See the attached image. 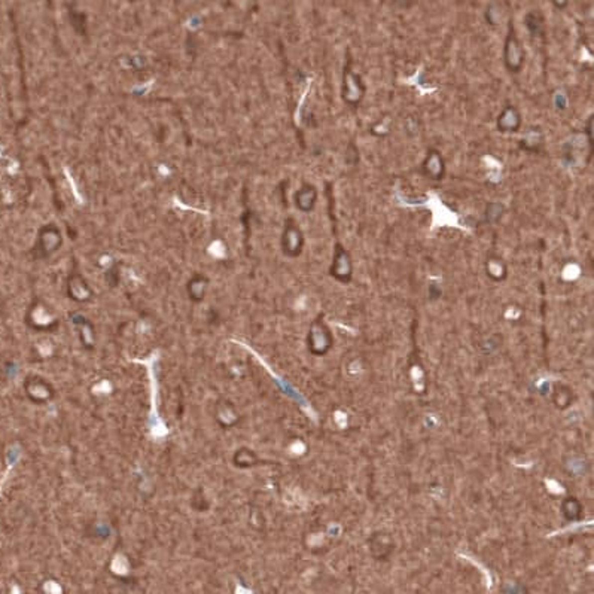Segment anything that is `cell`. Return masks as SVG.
<instances>
[{
	"label": "cell",
	"mask_w": 594,
	"mask_h": 594,
	"mask_svg": "<svg viewBox=\"0 0 594 594\" xmlns=\"http://www.w3.org/2000/svg\"><path fill=\"white\" fill-rule=\"evenodd\" d=\"M511 111H512V108H508V109L502 114V117L499 118V130H502V131H514V130L518 128V125H520V115H518V112H515V114L512 115V118H511V117H509V115H511Z\"/></svg>",
	"instance_id": "1"
}]
</instances>
